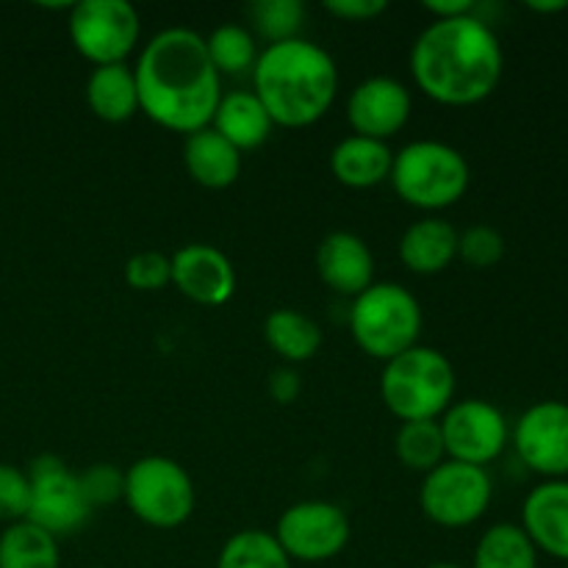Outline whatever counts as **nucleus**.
Instances as JSON below:
<instances>
[{
    "instance_id": "f257e3e1",
    "label": "nucleus",
    "mask_w": 568,
    "mask_h": 568,
    "mask_svg": "<svg viewBox=\"0 0 568 568\" xmlns=\"http://www.w3.org/2000/svg\"><path fill=\"white\" fill-rule=\"evenodd\" d=\"M139 109L172 133L203 131L222 100V81L211 64L205 37L192 28H164L155 33L133 64Z\"/></svg>"
},
{
    "instance_id": "f03ea898",
    "label": "nucleus",
    "mask_w": 568,
    "mask_h": 568,
    "mask_svg": "<svg viewBox=\"0 0 568 568\" xmlns=\"http://www.w3.org/2000/svg\"><path fill=\"white\" fill-rule=\"evenodd\" d=\"M505 72L499 37L483 17L433 20L410 48V75L442 105H475L491 98Z\"/></svg>"
},
{
    "instance_id": "7ed1b4c3",
    "label": "nucleus",
    "mask_w": 568,
    "mask_h": 568,
    "mask_svg": "<svg viewBox=\"0 0 568 568\" xmlns=\"http://www.w3.org/2000/svg\"><path fill=\"white\" fill-rule=\"evenodd\" d=\"M253 94L281 128H308L331 111L338 67L320 44L297 37L266 44L253 67Z\"/></svg>"
},
{
    "instance_id": "20e7f679",
    "label": "nucleus",
    "mask_w": 568,
    "mask_h": 568,
    "mask_svg": "<svg viewBox=\"0 0 568 568\" xmlns=\"http://www.w3.org/2000/svg\"><path fill=\"white\" fill-rule=\"evenodd\" d=\"M455 383L458 381L447 355L442 349L416 344L397 358L386 361L381 375V397L399 425L438 422L455 403Z\"/></svg>"
},
{
    "instance_id": "39448f33",
    "label": "nucleus",
    "mask_w": 568,
    "mask_h": 568,
    "mask_svg": "<svg viewBox=\"0 0 568 568\" xmlns=\"http://www.w3.org/2000/svg\"><path fill=\"white\" fill-rule=\"evenodd\" d=\"M394 192L405 205L419 211L453 209L469 192L471 170L458 148L436 139H416L394 153Z\"/></svg>"
},
{
    "instance_id": "423d86ee",
    "label": "nucleus",
    "mask_w": 568,
    "mask_h": 568,
    "mask_svg": "<svg viewBox=\"0 0 568 568\" xmlns=\"http://www.w3.org/2000/svg\"><path fill=\"white\" fill-rule=\"evenodd\" d=\"M422 322L419 300L399 283H372L349 308L355 344L361 353L383 364L419 344Z\"/></svg>"
},
{
    "instance_id": "0eeeda50",
    "label": "nucleus",
    "mask_w": 568,
    "mask_h": 568,
    "mask_svg": "<svg viewBox=\"0 0 568 568\" xmlns=\"http://www.w3.org/2000/svg\"><path fill=\"white\" fill-rule=\"evenodd\" d=\"M128 510L155 530L186 525L197 505V491L189 471L166 455H144L125 469Z\"/></svg>"
},
{
    "instance_id": "6e6552de",
    "label": "nucleus",
    "mask_w": 568,
    "mask_h": 568,
    "mask_svg": "<svg viewBox=\"0 0 568 568\" xmlns=\"http://www.w3.org/2000/svg\"><path fill=\"white\" fill-rule=\"evenodd\" d=\"M70 42L94 67L128 64L142 37L139 11L128 0H81L70 6Z\"/></svg>"
},
{
    "instance_id": "1a4fd4ad",
    "label": "nucleus",
    "mask_w": 568,
    "mask_h": 568,
    "mask_svg": "<svg viewBox=\"0 0 568 568\" xmlns=\"http://www.w3.org/2000/svg\"><path fill=\"white\" fill-rule=\"evenodd\" d=\"M491 499L494 483L486 469L449 458L427 471L419 488L422 514L447 530H460L480 521L491 508Z\"/></svg>"
},
{
    "instance_id": "9d476101",
    "label": "nucleus",
    "mask_w": 568,
    "mask_h": 568,
    "mask_svg": "<svg viewBox=\"0 0 568 568\" xmlns=\"http://www.w3.org/2000/svg\"><path fill=\"white\" fill-rule=\"evenodd\" d=\"M26 475L31 480V505L26 521L50 532L55 541L75 536L89 525L94 508L83 497L78 475L67 469L64 460L55 455H39L31 460Z\"/></svg>"
},
{
    "instance_id": "9b49d317",
    "label": "nucleus",
    "mask_w": 568,
    "mask_h": 568,
    "mask_svg": "<svg viewBox=\"0 0 568 568\" xmlns=\"http://www.w3.org/2000/svg\"><path fill=\"white\" fill-rule=\"evenodd\" d=\"M353 527L349 516L327 499H303L286 508L277 519L275 538L297 564H325L347 549Z\"/></svg>"
},
{
    "instance_id": "f8f14e48",
    "label": "nucleus",
    "mask_w": 568,
    "mask_h": 568,
    "mask_svg": "<svg viewBox=\"0 0 568 568\" xmlns=\"http://www.w3.org/2000/svg\"><path fill=\"white\" fill-rule=\"evenodd\" d=\"M438 427H442L447 458L480 469L494 464L510 442L508 419L488 399H458L444 410Z\"/></svg>"
},
{
    "instance_id": "ddd939ff",
    "label": "nucleus",
    "mask_w": 568,
    "mask_h": 568,
    "mask_svg": "<svg viewBox=\"0 0 568 568\" xmlns=\"http://www.w3.org/2000/svg\"><path fill=\"white\" fill-rule=\"evenodd\" d=\"M521 464L547 480H568V403L541 399L510 430Z\"/></svg>"
},
{
    "instance_id": "4468645a",
    "label": "nucleus",
    "mask_w": 568,
    "mask_h": 568,
    "mask_svg": "<svg viewBox=\"0 0 568 568\" xmlns=\"http://www.w3.org/2000/svg\"><path fill=\"white\" fill-rule=\"evenodd\" d=\"M410 111H414V98L408 87L388 75L366 78L349 92L347 100V122L353 133L375 142H388L397 136L408 125Z\"/></svg>"
},
{
    "instance_id": "2eb2a0df",
    "label": "nucleus",
    "mask_w": 568,
    "mask_h": 568,
    "mask_svg": "<svg viewBox=\"0 0 568 568\" xmlns=\"http://www.w3.org/2000/svg\"><path fill=\"white\" fill-rule=\"evenodd\" d=\"M172 258V283L192 303L220 308L236 292V270L231 258L214 244L194 242L178 250Z\"/></svg>"
},
{
    "instance_id": "dca6fc26",
    "label": "nucleus",
    "mask_w": 568,
    "mask_h": 568,
    "mask_svg": "<svg viewBox=\"0 0 568 568\" xmlns=\"http://www.w3.org/2000/svg\"><path fill=\"white\" fill-rule=\"evenodd\" d=\"M316 272L331 292L355 300L375 283V255L355 233L333 231L316 247Z\"/></svg>"
},
{
    "instance_id": "f3484780",
    "label": "nucleus",
    "mask_w": 568,
    "mask_h": 568,
    "mask_svg": "<svg viewBox=\"0 0 568 568\" xmlns=\"http://www.w3.org/2000/svg\"><path fill=\"white\" fill-rule=\"evenodd\" d=\"M521 530L538 552L568 564V480H544L521 505Z\"/></svg>"
},
{
    "instance_id": "a211bd4d",
    "label": "nucleus",
    "mask_w": 568,
    "mask_h": 568,
    "mask_svg": "<svg viewBox=\"0 0 568 568\" xmlns=\"http://www.w3.org/2000/svg\"><path fill=\"white\" fill-rule=\"evenodd\" d=\"M458 236L447 220L425 216L399 239V261L414 275H438L458 258Z\"/></svg>"
},
{
    "instance_id": "6ab92c4d",
    "label": "nucleus",
    "mask_w": 568,
    "mask_h": 568,
    "mask_svg": "<svg viewBox=\"0 0 568 568\" xmlns=\"http://www.w3.org/2000/svg\"><path fill=\"white\" fill-rule=\"evenodd\" d=\"M183 164H186L189 178L197 186L214 189V192L233 186L242 175V153L231 142H225L211 125L186 136Z\"/></svg>"
},
{
    "instance_id": "aec40b11",
    "label": "nucleus",
    "mask_w": 568,
    "mask_h": 568,
    "mask_svg": "<svg viewBox=\"0 0 568 568\" xmlns=\"http://www.w3.org/2000/svg\"><path fill=\"white\" fill-rule=\"evenodd\" d=\"M394 153L388 142L366 136H347L333 148L331 172L347 189H375L392 175Z\"/></svg>"
},
{
    "instance_id": "412c9836",
    "label": "nucleus",
    "mask_w": 568,
    "mask_h": 568,
    "mask_svg": "<svg viewBox=\"0 0 568 568\" xmlns=\"http://www.w3.org/2000/svg\"><path fill=\"white\" fill-rule=\"evenodd\" d=\"M211 128L225 142H231L239 153H244V150L261 148L270 139L275 122H272V116L266 114V109L253 92L239 89V92L222 94Z\"/></svg>"
},
{
    "instance_id": "4be33fe9",
    "label": "nucleus",
    "mask_w": 568,
    "mask_h": 568,
    "mask_svg": "<svg viewBox=\"0 0 568 568\" xmlns=\"http://www.w3.org/2000/svg\"><path fill=\"white\" fill-rule=\"evenodd\" d=\"M87 103L98 120L120 125L136 116L139 89L131 64L94 67L87 81Z\"/></svg>"
},
{
    "instance_id": "5701e85b",
    "label": "nucleus",
    "mask_w": 568,
    "mask_h": 568,
    "mask_svg": "<svg viewBox=\"0 0 568 568\" xmlns=\"http://www.w3.org/2000/svg\"><path fill=\"white\" fill-rule=\"evenodd\" d=\"M264 338L283 364H305L322 349V327L294 308H277L266 316Z\"/></svg>"
},
{
    "instance_id": "b1692460",
    "label": "nucleus",
    "mask_w": 568,
    "mask_h": 568,
    "mask_svg": "<svg viewBox=\"0 0 568 568\" xmlns=\"http://www.w3.org/2000/svg\"><path fill=\"white\" fill-rule=\"evenodd\" d=\"M471 568H538V549L519 525L499 521L477 541Z\"/></svg>"
},
{
    "instance_id": "393cba45",
    "label": "nucleus",
    "mask_w": 568,
    "mask_h": 568,
    "mask_svg": "<svg viewBox=\"0 0 568 568\" xmlns=\"http://www.w3.org/2000/svg\"><path fill=\"white\" fill-rule=\"evenodd\" d=\"M0 568H61L59 541L31 521H14L0 536Z\"/></svg>"
},
{
    "instance_id": "a878e982",
    "label": "nucleus",
    "mask_w": 568,
    "mask_h": 568,
    "mask_svg": "<svg viewBox=\"0 0 568 568\" xmlns=\"http://www.w3.org/2000/svg\"><path fill=\"white\" fill-rule=\"evenodd\" d=\"M394 453L410 471L427 475L447 460L444 436L438 422H403L394 436Z\"/></svg>"
},
{
    "instance_id": "bb28decb",
    "label": "nucleus",
    "mask_w": 568,
    "mask_h": 568,
    "mask_svg": "<svg viewBox=\"0 0 568 568\" xmlns=\"http://www.w3.org/2000/svg\"><path fill=\"white\" fill-rule=\"evenodd\" d=\"M216 568H292V560L277 544L275 532L242 530L227 538Z\"/></svg>"
},
{
    "instance_id": "cd10ccee",
    "label": "nucleus",
    "mask_w": 568,
    "mask_h": 568,
    "mask_svg": "<svg viewBox=\"0 0 568 568\" xmlns=\"http://www.w3.org/2000/svg\"><path fill=\"white\" fill-rule=\"evenodd\" d=\"M205 50H209L211 64L216 67V72H225V75H239V72L253 70L255 61H258V44L255 37L244 26L236 22H227V26L214 28V31L205 37Z\"/></svg>"
},
{
    "instance_id": "c85d7f7f",
    "label": "nucleus",
    "mask_w": 568,
    "mask_h": 568,
    "mask_svg": "<svg viewBox=\"0 0 568 568\" xmlns=\"http://www.w3.org/2000/svg\"><path fill=\"white\" fill-rule=\"evenodd\" d=\"M250 20L270 44L288 42V39L300 37L305 6L300 0H255L250 6Z\"/></svg>"
},
{
    "instance_id": "c756f323",
    "label": "nucleus",
    "mask_w": 568,
    "mask_h": 568,
    "mask_svg": "<svg viewBox=\"0 0 568 568\" xmlns=\"http://www.w3.org/2000/svg\"><path fill=\"white\" fill-rule=\"evenodd\" d=\"M458 258L471 270H491L505 258V236L491 225H471L458 236Z\"/></svg>"
},
{
    "instance_id": "7c9ffc66",
    "label": "nucleus",
    "mask_w": 568,
    "mask_h": 568,
    "mask_svg": "<svg viewBox=\"0 0 568 568\" xmlns=\"http://www.w3.org/2000/svg\"><path fill=\"white\" fill-rule=\"evenodd\" d=\"M125 281L136 292H161L172 283V258L159 250H142L128 258Z\"/></svg>"
},
{
    "instance_id": "2f4dec72",
    "label": "nucleus",
    "mask_w": 568,
    "mask_h": 568,
    "mask_svg": "<svg viewBox=\"0 0 568 568\" xmlns=\"http://www.w3.org/2000/svg\"><path fill=\"white\" fill-rule=\"evenodd\" d=\"M78 480H81L83 497L89 499L92 508L120 503L125 494V471L114 464H92L78 475Z\"/></svg>"
},
{
    "instance_id": "473e14b6",
    "label": "nucleus",
    "mask_w": 568,
    "mask_h": 568,
    "mask_svg": "<svg viewBox=\"0 0 568 568\" xmlns=\"http://www.w3.org/2000/svg\"><path fill=\"white\" fill-rule=\"evenodd\" d=\"M31 505V480L17 466L0 464V521H26Z\"/></svg>"
},
{
    "instance_id": "72a5a7b5",
    "label": "nucleus",
    "mask_w": 568,
    "mask_h": 568,
    "mask_svg": "<svg viewBox=\"0 0 568 568\" xmlns=\"http://www.w3.org/2000/svg\"><path fill=\"white\" fill-rule=\"evenodd\" d=\"M322 6L342 22H372L388 9L386 0H325Z\"/></svg>"
},
{
    "instance_id": "f704fd0d",
    "label": "nucleus",
    "mask_w": 568,
    "mask_h": 568,
    "mask_svg": "<svg viewBox=\"0 0 568 568\" xmlns=\"http://www.w3.org/2000/svg\"><path fill=\"white\" fill-rule=\"evenodd\" d=\"M303 392V381L292 366H277L270 375V394L277 405H292Z\"/></svg>"
},
{
    "instance_id": "c9c22d12",
    "label": "nucleus",
    "mask_w": 568,
    "mask_h": 568,
    "mask_svg": "<svg viewBox=\"0 0 568 568\" xmlns=\"http://www.w3.org/2000/svg\"><path fill=\"white\" fill-rule=\"evenodd\" d=\"M425 9L430 11L433 20H455V17L475 14V0H427Z\"/></svg>"
},
{
    "instance_id": "e433bc0d",
    "label": "nucleus",
    "mask_w": 568,
    "mask_h": 568,
    "mask_svg": "<svg viewBox=\"0 0 568 568\" xmlns=\"http://www.w3.org/2000/svg\"><path fill=\"white\" fill-rule=\"evenodd\" d=\"M527 9L536 11V14H555V11H566L568 0H549V3H541V0H530Z\"/></svg>"
},
{
    "instance_id": "4c0bfd02",
    "label": "nucleus",
    "mask_w": 568,
    "mask_h": 568,
    "mask_svg": "<svg viewBox=\"0 0 568 568\" xmlns=\"http://www.w3.org/2000/svg\"><path fill=\"white\" fill-rule=\"evenodd\" d=\"M427 568H464V566H458V564H447V560H438V564H430Z\"/></svg>"
},
{
    "instance_id": "58836bf2",
    "label": "nucleus",
    "mask_w": 568,
    "mask_h": 568,
    "mask_svg": "<svg viewBox=\"0 0 568 568\" xmlns=\"http://www.w3.org/2000/svg\"><path fill=\"white\" fill-rule=\"evenodd\" d=\"M94 568H100V566H94Z\"/></svg>"
}]
</instances>
